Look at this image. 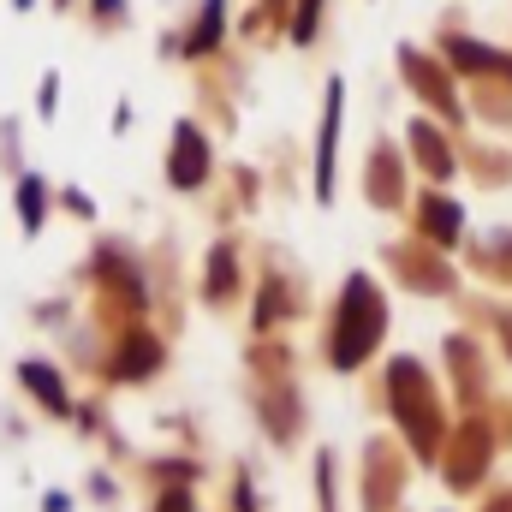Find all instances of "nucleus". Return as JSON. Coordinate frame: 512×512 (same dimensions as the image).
Returning a JSON list of instances; mask_svg holds the SVG:
<instances>
[{"mask_svg": "<svg viewBox=\"0 0 512 512\" xmlns=\"http://www.w3.org/2000/svg\"><path fill=\"white\" fill-rule=\"evenodd\" d=\"M399 191H405V179H399V149H393V143H370V155H364V197H370L376 209H399Z\"/></svg>", "mask_w": 512, "mask_h": 512, "instance_id": "obj_12", "label": "nucleus"}, {"mask_svg": "<svg viewBox=\"0 0 512 512\" xmlns=\"http://www.w3.org/2000/svg\"><path fill=\"white\" fill-rule=\"evenodd\" d=\"M48 6H54V12H78L84 0H48Z\"/></svg>", "mask_w": 512, "mask_h": 512, "instance_id": "obj_23", "label": "nucleus"}, {"mask_svg": "<svg viewBox=\"0 0 512 512\" xmlns=\"http://www.w3.org/2000/svg\"><path fill=\"white\" fill-rule=\"evenodd\" d=\"M60 209H66L72 221H96V197H90L84 185H60Z\"/></svg>", "mask_w": 512, "mask_h": 512, "instance_id": "obj_20", "label": "nucleus"}, {"mask_svg": "<svg viewBox=\"0 0 512 512\" xmlns=\"http://www.w3.org/2000/svg\"><path fill=\"white\" fill-rule=\"evenodd\" d=\"M239 292H245V251L233 233H221L203 256V304L227 310V304H239Z\"/></svg>", "mask_w": 512, "mask_h": 512, "instance_id": "obj_8", "label": "nucleus"}, {"mask_svg": "<svg viewBox=\"0 0 512 512\" xmlns=\"http://www.w3.org/2000/svg\"><path fill=\"white\" fill-rule=\"evenodd\" d=\"M405 149L417 155V167H423L429 179H447V173H453V155H447V137H441V126L411 120V126H405Z\"/></svg>", "mask_w": 512, "mask_h": 512, "instance_id": "obj_13", "label": "nucleus"}, {"mask_svg": "<svg viewBox=\"0 0 512 512\" xmlns=\"http://www.w3.org/2000/svg\"><path fill=\"white\" fill-rule=\"evenodd\" d=\"M322 24H328V0H292L286 42H292V48H316V42H322Z\"/></svg>", "mask_w": 512, "mask_h": 512, "instance_id": "obj_16", "label": "nucleus"}, {"mask_svg": "<svg viewBox=\"0 0 512 512\" xmlns=\"http://www.w3.org/2000/svg\"><path fill=\"white\" fill-rule=\"evenodd\" d=\"M131 120H137V102H131V96H114V114H108V131H114V137H126V131H131Z\"/></svg>", "mask_w": 512, "mask_h": 512, "instance_id": "obj_21", "label": "nucleus"}, {"mask_svg": "<svg viewBox=\"0 0 512 512\" xmlns=\"http://www.w3.org/2000/svg\"><path fill=\"white\" fill-rule=\"evenodd\" d=\"M340 126H346V78H340V72H328V84H322V114H316V143H310V197H316L322 209L334 203Z\"/></svg>", "mask_w": 512, "mask_h": 512, "instance_id": "obj_5", "label": "nucleus"}, {"mask_svg": "<svg viewBox=\"0 0 512 512\" xmlns=\"http://www.w3.org/2000/svg\"><path fill=\"white\" fill-rule=\"evenodd\" d=\"M78 12H84V24H90V36H102V42H114V36H126L131 24H137V6H131V0H84Z\"/></svg>", "mask_w": 512, "mask_h": 512, "instance_id": "obj_14", "label": "nucleus"}, {"mask_svg": "<svg viewBox=\"0 0 512 512\" xmlns=\"http://www.w3.org/2000/svg\"><path fill=\"white\" fill-rule=\"evenodd\" d=\"M221 173V155H215V131L203 126L197 114H179L167 126V155H161V179L173 197H197L209 191Z\"/></svg>", "mask_w": 512, "mask_h": 512, "instance_id": "obj_2", "label": "nucleus"}, {"mask_svg": "<svg viewBox=\"0 0 512 512\" xmlns=\"http://www.w3.org/2000/svg\"><path fill=\"white\" fill-rule=\"evenodd\" d=\"M387 382H393V411L405 417V429L417 435V447H429V441H435V405H429V387H423V370H417L411 358H399Z\"/></svg>", "mask_w": 512, "mask_h": 512, "instance_id": "obj_9", "label": "nucleus"}, {"mask_svg": "<svg viewBox=\"0 0 512 512\" xmlns=\"http://www.w3.org/2000/svg\"><path fill=\"white\" fill-rule=\"evenodd\" d=\"M459 221H465V215H459V203H453V197H441V191H429V197L417 203V227H423L435 245H453V239H459Z\"/></svg>", "mask_w": 512, "mask_h": 512, "instance_id": "obj_15", "label": "nucleus"}, {"mask_svg": "<svg viewBox=\"0 0 512 512\" xmlns=\"http://www.w3.org/2000/svg\"><path fill=\"white\" fill-rule=\"evenodd\" d=\"M60 96H66V78H60V66H48V72L36 78V96H30V114H36L42 126H54V120H60Z\"/></svg>", "mask_w": 512, "mask_h": 512, "instance_id": "obj_18", "label": "nucleus"}, {"mask_svg": "<svg viewBox=\"0 0 512 512\" xmlns=\"http://www.w3.org/2000/svg\"><path fill=\"white\" fill-rule=\"evenodd\" d=\"M387 334V298L370 274H346L334 316H328V364L334 370H358Z\"/></svg>", "mask_w": 512, "mask_h": 512, "instance_id": "obj_1", "label": "nucleus"}, {"mask_svg": "<svg viewBox=\"0 0 512 512\" xmlns=\"http://www.w3.org/2000/svg\"><path fill=\"white\" fill-rule=\"evenodd\" d=\"M167 364V340L149 334L143 322H131L114 334V352H108V382H149L155 370Z\"/></svg>", "mask_w": 512, "mask_h": 512, "instance_id": "obj_7", "label": "nucleus"}, {"mask_svg": "<svg viewBox=\"0 0 512 512\" xmlns=\"http://www.w3.org/2000/svg\"><path fill=\"white\" fill-rule=\"evenodd\" d=\"M155 60H161V66H179V30H173V24L155 36Z\"/></svg>", "mask_w": 512, "mask_h": 512, "instance_id": "obj_22", "label": "nucleus"}, {"mask_svg": "<svg viewBox=\"0 0 512 512\" xmlns=\"http://www.w3.org/2000/svg\"><path fill=\"white\" fill-rule=\"evenodd\" d=\"M54 209H60V185H54L42 167H24V173L12 179V215H18V233H24V239H42V227H48Z\"/></svg>", "mask_w": 512, "mask_h": 512, "instance_id": "obj_10", "label": "nucleus"}, {"mask_svg": "<svg viewBox=\"0 0 512 512\" xmlns=\"http://www.w3.org/2000/svg\"><path fill=\"white\" fill-rule=\"evenodd\" d=\"M399 78H405V90H411L423 108H435L441 120H459V90H453L447 60L423 54L417 42H399Z\"/></svg>", "mask_w": 512, "mask_h": 512, "instance_id": "obj_6", "label": "nucleus"}, {"mask_svg": "<svg viewBox=\"0 0 512 512\" xmlns=\"http://www.w3.org/2000/svg\"><path fill=\"white\" fill-rule=\"evenodd\" d=\"M227 197H239V209H256V197H262L256 167H245V161H233V167H227Z\"/></svg>", "mask_w": 512, "mask_h": 512, "instance_id": "obj_19", "label": "nucleus"}, {"mask_svg": "<svg viewBox=\"0 0 512 512\" xmlns=\"http://www.w3.org/2000/svg\"><path fill=\"white\" fill-rule=\"evenodd\" d=\"M6 6H12V12H36V0H6Z\"/></svg>", "mask_w": 512, "mask_h": 512, "instance_id": "obj_24", "label": "nucleus"}, {"mask_svg": "<svg viewBox=\"0 0 512 512\" xmlns=\"http://www.w3.org/2000/svg\"><path fill=\"white\" fill-rule=\"evenodd\" d=\"M30 161H24V120L18 114H0V173L18 179Z\"/></svg>", "mask_w": 512, "mask_h": 512, "instance_id": "obj_17", "label": "nucleus"}, {"mask_svg": "<svg viewBox=\"0 0 512 512\" xmlns=\"http://www.w3.org/2000/svg\"><path fill=\"white\" fill-rule=\"evenodd\" d=\"M191 96H197V120L215 131H239V96H245V60L227 48L203 66H191Z\"/></svg>", "mask_w": 512, "mask_h": 512, "instance_id": "obj_3", "label": "nucleus"}, {"mask_svg": "<svg viewBox=\"0 0 512 512\" xmlns=\"http://www.w3.org/2000/svg\"><path fill=\"white\" fill-rule=\"evenodd\" d=\"M233 12H239V0H191L173 18V30H179V66L185 72L233 48Z\"/></svg>", "mask_w": 512, "mask_h": 512, "instance_id": "obj_4", "label": "nucleus"}, {"mask_svg": "<svg viewBox=\"0 0 512 512\" xmlns=\"http://www.w3.org/2000/svg\"><path fill=\"white\" fill-rule=\"evenodd\" d=\"M18 387L48 411V417H72V393H66V376L48 364V358H24L18 364Z\"/></svg>", "mask_w": 512, "mask_h": 512, "instance_id": "obj_11", "label": "nucleus"}]
</instances>
